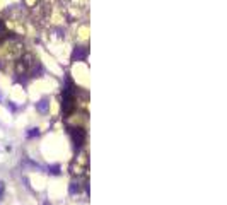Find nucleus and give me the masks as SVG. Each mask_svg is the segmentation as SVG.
Wrapping results in <instances>:
<instances>
[{"instance_id": "1", "label": "nucleus", "mask_w": 227, "mask_h": 205, "mask_svg": "<svg viewBox=\"0 0 227 205\" xmlns=\"http://www.w3.org/2000/svg\"><path fill=\"white\" fill-rule=\"evenodd\" d=\"M69 132H70L72 140H74V144H75V149L79 151V149L82 147L84 140H85V130H82V128H72V126H69Z\"/></svg>"}, {"instance_id": "7", "label": "nucleus", "mask_w": 227, "mask_h": 205, "mask_svg": "<svg viewBox=\"0 0 227 205\" xmlns=\"http://www.w3.org/2000/svg\"><path fill=\"white\" fill-rule=\"evenodd\" d=\"M2 193H4V183H0V197H2Z\"/></svg>"}, {"instance_id": "3", "label": "nucleus", "mask_w": 227, "mask_h": 205, "mask_svg": "<svg viewBox=\"0 0 227 205\" xmlns=\"http://www.w3.org/2000/svg\"><path fill=\"white\" fill-rule=\"evenodd\" d=\"M48 106H50V103H48V99H41L39 103L36 104V110L41 111V113H46L48 111Z\"/></svg>"}, {"instance_id": "8", "label": "nucleus", "mask_w": 227, "mask_h": 205, "mask_svg": "<svg viewBox=\"0 0 227 205\" xmlns=\"http://www.w3.org/2000/svg\"><path fill=\"white\" fill-rule=\"evenodd\" d=\"M44 205H50V203H48V202H44Z\"/></svg>"}, {"instance_id": "4", "label": "nucleus", "mask_w": 227, "mask_h": 205, "mask_svg": "<svg viewBox=\"0 0 227 205\" xmlns=\"http://www.w3.org/2000/svg\"><path fill=\"white\" fill-rule=\"evenodd\" d=\"M79 191H80L79 181H72V183H70V195H75V193H79Z\"/></svg>"}, {"instance_id": "6", "label": "nucleus", "mask_w": 227, "mask_h": 205, "mask_svg": "<svg viewBox=\"0 0 227 205\" xmlns=\"http://www.w3.org/2000/svg\"><path fill=\"white\" fill-rule=\"evenodd\" d=\"M39 135V128H31V132L27 133V138H32V137H38Z\"/></svg>"}, {"instance_id": "2", "label": "nucleus", "mask_w": 227, "mask_h": 205, "mask_svg": "<svg viewBox=\"0 0 227 205\" xmlns=\"http://www.w3.org/2000/svg\"><path fill=\"white\" fill-rule=\"evenodd\" d=\"M87 57V48H75L72 53V60H85Z\"/></svg>"}, {"instance_id": "5", "label": "nucleus", "mask_w": 227, "mask_h": 205, "mask_svg": "<svg viewBox=\"0 0 227 205\" xmlns=\"http://www.w3.org/2000/svg\"><path fill=\"white\" fill-rule=\"evenodd\" d=\"M48 173H51V174H60V166H58V164H55V166H50V168H48Z\"/></svg>"}]
</instances>
